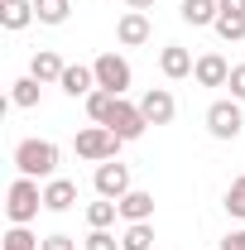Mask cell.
<instances>
[{
    "label": "cell",
    "instance_id": "cell-22",
    "mask_svg": "<svg viewBox=\"0 0 245 250\" xmlns=\"http://www.w3.org/2000/svg\"><path fill=\"white\" fill-rule=\"evenodd\" d=\"M216 34L226 43H241L245 39V15H216Z\"/></svg>",
    "mask_w": 245,
    "mask_h": 250
},
{
    "label": "cell",
    "instance_id": "cell-27",
    "mask_svg": "<svg viewBox=\"0 0 245 250\" xmlns=\"http://www.w3.org/2000/svg\"><path fill=\"white\" fill-rule=\"evenodd\" d=\"M226 87H231L236 101H245V62H241V67H231V82H226Z\"/></svg>",
    "mask_w": 245,
    "mask_h": 250
},
{
    "label": "cell",
    "instance_id": "cell-4",
    "mask_svg": "<svg viewBox=\"0 0 245 250\" xmlns=\"http://www.w3.org/2000/svg\"><path fill=\"white\" fill-rule=\"evenodd\" d=\"M241 125H245L241 101H212V106H207V130H212L216 140H236Z\"/></svg>",
    "mask_w": 245,
    "mask_h": 250
},
{
    "label": "cell",
    "instance_id": "cell-28",
    "mask_svg": "<svg viewBox=\"0 0 245 250\" xmlns=\"http://www.w3.org/2000/svg\"><path fill=\"white\" fill-rule=\"evenodd\" d=\"M39 250H77V241H72V236H48Z\"/></svg>",
    "mask_w": 245,
    "mask_h": 250
},
{
    "label": "cell",
    "instance_id": "cell-3",
    "mask_svg": "<svg viewBox=\"0 0 245 250\" xmlns=\"http://www.w3.org/2000/svg\"><path fill=\"white\" fill-rule=\"evenodd\" d=\"M121 145H125V140L111 130V125H92V130L77 135V154L87 159V164H106V159H116Z\"/></svg>",
    "mask_w": 245,
    "mask_h": 250
},
{
    "label": "cell",
    "instance_id": "cell-7",
    "mask_svg": "<svg viewBox=\"0 0 245 250\" xmlns=\"http://www.w3.org/2000/svg\"><path fill=\"white\" fill-rule=\"evenodd\" d=\"M111 130H116V135H121V140H140V135H144V130H149V121H144V111H140V106H130V101H116V111H111Z\"/></svg>",
    "mask_w": 245,
    "mask_h": 250
},
{
    "label": "cell",
    "instance_id": "cell-17",
    "mask_svg": "<svg viewBox=\"0 0 245 250\" xmlns=\"http://www.w3.org/2000/svg\"><path fill=\"white\" fill-rule=\"evenodd\" d=\"M178 15H183L187 24H216L221 5H216V0H183V5H178Z\"/></svg>",
    "mask_w": 245,
    "mask_h": 250
},
{
    "label": "cell",
    "instance_id": "cell-14",
    "mask_svg": "<svg viewBox=\"0 0 245 250\" xmlns=\"http://www.w3.org/2000/svg\"><path fill=\"white\" fill-rule=\"evenodd\" d=\"M58 87H62L67 96H92V92H96V72L77 62V67H67V72H62V82H58Z\"/></svg>",
    "mask_w": 245,
    "mask_h": 250
},
{
    "label": "cell",
    "instance_id": "cell-18",
    "mask_svg": "<svg viewBox=\"0 0 245 250\" xmlns=\"http://www.w3.org/2000/svg\"><path fill=\"white\" fill-rule=\"evenodd\" d=\"M116 101H121L116 92H106V87H96V92L87 96V116H92L96 125H106V121H111V111H116Z\"/></svg>",
    "mask_w": 245,
    "mask_h": 250
},
{
    "label": "cell",
    "instance_id": "cell-2",
    "mask_svg": "<svg viewBox=\"0 0 245 250\" xmlns=\"http://www.w3.org/2000/svg\"><path fill=\"white\" fill-rule=\"evenodd\" d=\"M39 207H43V192H39V183L20 173V178L10 183V197H5V212H10V221H15V226H24V221L39 217Z\"/></svg>",
    "mask_w": 245,
    "mask_h": 250
},
{
    "label": "cell",
    "instance_id": "cell-24",
    "mask_svg": "<svg viewBox=\"0 0 245 250\" xmlns=\"http://www.w3.org/2000/svg\"><path fill=\"white\" fill-rule=\"evenodd\" d=\"M226 212L245 221V178H236V183L226 188Z\"/></svg>",
    "mask_w": 245,
    "mask_h": 250
},
{
    "label": "cell",
    "instance_id": "cell-29",
    "mask_svg": "<svg viewBox=\"0 0 245 250\" xmlns=\"http://www.w3.org/2000/svg\"><path fill=\"white\" fill-rule=\"evenodd\" d=\"M221 250H245V231H231V236L221 241Z\"/></svg>",
    "mask_w": 245,
    "mask_h": 250
},
{
    "label": "cell",
    "instance_id": "cell-11",
    "mask_svg": "<svg viewBox=\"0 0 245 250\" xmlns=\"http://www.w3.org/2000/svg\"><path fill=\"white\" fill-rule=\"evenodd\" d=\"M159 67H163V77H168V82H178V77H187V72H192L197 62H192V53H187V48L168 43V48L159 53Z\"/></svg>",
    "mask_w": 245,
    "mask_h": 250
},
{
    "label": "cell",
    "instance_id": "cell-16",
    "mask_svg": "<svg viewBox=\"0 0 245 250\" xmlns=\"http://www.w3.org/2000/svg\"><path fill=\"white\" fill-rule=\"evenodd\" d=\"M29 20H39V15H34V0H5V5H0V24H5V29H24Z\"/></svg>",
    "mask_w": 245,
    "mask_h": 250
},
{
    "label": "cell",
    "instance_id": "cell-19",
    "mask_svg": "<svg viewBox=\"0 0 245 250\" xmlns=\"http://www.w3.org/2000/svg\"><path fill=\"white\" fill-rule=\"evenodd\" d=\"M149 246H154V226L149 221H130L121 236V250H149Z\"/></svg>",
    "mask_w": 245,
    "mask_h": 250
},
{
    "label": "cell",
    "instance_id": "cell-6",
    "mask_svg": "<svg viewBox=\"0 0 245 250\" xmlns=\"http://www.w3.org/2000/svg\"><path fill=\"white\" fill-rule=\"evenodd\" d=\"M96 192H101V197H111V202H121L125 192H130V168H125L121 159L96 164Z\"/></svg>",
    "mask_w": 245,
    "mask_h": 250
},
{
    "label": "cell",
    "instance_id": "cell-13",
    "mask_svg": "<svg viewBox=\"0 0 245 250\" xmlns=\"http://www.w3.org/2000/svg\"><path fill=\"white\" fill-rule=\"evenodd\" d=\"M62 72H67V62L58 53H48V48H39L29 62V77H39V82H62Z\"/></svg>",
    "mask_w": 245,
    "mask_h": 250
},
{
    "label": "cell",
    "instance_id": "cell-1",
    "mask_svg": "<svg viewBox=\"0 0 245 250\" xmlns=\"http://www.w3.org/2000/svg\"><path fill=\"white\" fill-rule=\"evenodd\" d=\"M15 168L24 178H53L58 168V145L53 140H20L15 145Z\"/></svg>",
    "mask_w": 245,
    "mask_h": 250
},
{
    "label": "cell",
    "instance_id": "cell-15",
    "mask_svg": "<svg viewBox=\"0 0 245 250\" xmlns=\"http://www.w3.org/2000/svg\"><path fill=\"white\" fill-rule=\"evenodd\" d=\"M121 217L125 221H149L154 217V197H149V192H140V188H130V192L121 197Z\"/></svg>",
    "mask_w": 245,
    "mask_h": 250
},
{
    "label": "cell",
    "instance_id": "cell-9",
    "mask_svg": "<svg viewBox=\"0 0 245 250\" xmlns=\"http://www.w3.org/2000/svg\"><path fill=\"white\" fill-rule=\"evenodd\" d=\"M192 77H197L202 87H226V82H231V62L221 58V53H202L197 67H192Z\"/></svg>",
    "mask_w": 245,
    "mask_h": 250
},
{
    "label": "cell",
    "instance_id": "cell-5",
    "mask_svg": "<svg viewBox=\"0 0 245 250\" xmlns=\"http://www.w3.org/2000/svg\"><path fill=\"white\" fill-rule=\"evenodd\" d=\"M92 72H96V87L125 96V87H130V62H125L121 53H101V58L92 62Z\"/></svg>",
    "mask_w": 245,
    "mask_h": 250
},
{
    "label": "cell",
    "instance_id": "cell-31",
    "mask_svg": "<svg viewBox=\"0 0 245 250\" xmlns=\"http://www.w3.org/2000/svg\"><path fill=\"white\" fill-rule=\"evenodd\" d=\"M125 5H130V10H149L154 0H125Z\"/></svg>",
    "mask_w": 245,
    "mask_h": 250
},
{
    "label": "cell",
    "instance_id": "cell-23",
    "mask_svg": "<svg viewBox=\"0 0 245 250\" xmlns=\"http://www.w3.org/2000/svg\"><path fill=\"white\" fill-rule=\"evenodd\" d=\"M15 106H24V111L39 106V77H20L15 82Z\"/></svg>",
    "mask_w": 245,
    "mask_h": 250
},
{
    "label": "cell",
    "instance_id": "cell-30",
    "mask_svg": "<svg viewBox=\"0 0 245 250\" xmlns=\"http://www.w3.org/2000/svg\"><path fill=\"white\" fill-rule=\"evenodd\" d=\"M221 5V15H245V0H216Z\"/></svg>",
    "mask_w": 245,
    "mask_h": 250
},
{
    "label": "cell",
    "instance_id": "cell-12",
    "mask_svg": "<svg viewBox=\"0 0 245 250\" xmlns=\"http://www.w3.org/2000/svg\"><path fill=\"white\" fill-rule=\"evenodd\" d=\"M77 202V183L72 178H48V188H43V207L48 212H67Z\"/></svg>",
    "mask_w": 245,
    "mask_h": 250
},
{
    "label": "cell",
    "instance_id": "cell-25",
    "mask_svg": "<svg viewBox=\"0 0 245 250\" xmlns=\"http://www.w3.org/2000/svg\"><path fill=\"white\" fill-rule=\"evenodd\" d=\"M39 246H43V241H34L24 226H15V231L5 236V250H39Z\"/></svg>",
    "mask_w": 245,
    "mask_h": 250
},
{
    "label": "cell",
    "instance_id": "cell-26",
    "mask_svg": "<svg viewBox=\"0 0 245 250\" xmlns=\"http://www.w3.org/2000/svg\"><path fill=\"white\" fill-rule=\"evenodd\" d=\"M87 250H121V241H116L111 231H92V236H87Z\"/></svg>",
    "mask_w": 245,
    "mask_h": 250
},
{
    "label": "cell",
    "instance_id": "cell-10",
    "mask_svg": "<svg viewBox=\"0 0 245 250\" xmlns=\"http://www.w3.org/2000/svg\"><path fill=\"white\" fill-rule=\"evenodd\" d=\"M116 39H121L125 48H140V43L149 39V20H144V10H130V15H121V24H116Z\"/></svg>",
    "mask_w": 245,
    "mask_h": 250
},
{
    "label": "cell",
    "instance_id": "cell-8",
    "mask_svg": "<svg viewBox=\"0 0 245 250\" xmlns=\"http://www.w3.org/2000/svg\"><path fill=\"white\" fill-rule=\"evenodd\" d=\"M140 111H144V121H149V125H168V121H173V111H178V101H173L168 87H149V92L140 96Z\"/></svg>",
    "mask_w": 245,
    "mask_h": 250
},
{
    "label": "cell",
    "instance_id": "cell-20",
    "mask_svg": "<svg viewBox=\"0 0 245 250\" xmlns=\"http://www.w3.org/2000/svg\"><path fill=\"white\" fill-rule=\"evenodd\" d=\"M116 217H121V202H111V197H101V202H92V207H87V221H92V231H106Z\"/></svg>",
    "mask_w": 245,
    "mask_h": 250
},
{
    "label": "cell",
    "instance_id": "cell-21",
    "mask_svg": "<svg viewBox=\"0 0 245 250\" xmlns=\"http://www.w3.org/2000/svg\"><path fill=\"white\" fill-rule=\"evenodd\" d=\"M67 0H34V15H39V24H62L67 20Z\"/></svg>",
    "mask_w": 245,
    "mask_h": 250
}]
</instances>
